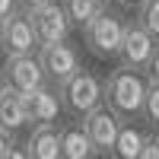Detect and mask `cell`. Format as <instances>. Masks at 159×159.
Instances as JSON below:
<instances>
[{
	"label": "cell",
	"instance_id": "7a4b0ae2",
	"mask_svg": "<svg viewBox=\"0 0 159 159\" xmlns=\"http://www.w3.org/2000/svg\"><path fill=\"white\" fill-rule=\"evenodd\" d=\"M57 96H61V105L70 115H76V118H86L92 108L105 105V99H102V80L96 73H89L86 67H80L70 80H64V83L57 86Z\"/></svg>",
	"mask_w": 159,
	"mask_h": 159
},
{
	"label": "cell",
	"instance_id": "484cf974",
	"mask_svg": "<svg viewBox=\"0 0 159 159\" xmlns=\"http://www.w3.org/2000/svg\"><path fill=\"white\" fill-rule=\"evenodd\" d=\"M99 3H111V0H99Z\"/></svg>",
	"mask_w": 159,
	"mask_h": 159
},
{
	"label": "cell",
	"instance_id": "5bb4252c",
	"mask_svg": "<svg viewBox=\"0 0 159 159\" xmlns=\"http://www.w3.org/2000/svg\"><path fill=\"white\" fill-rule=\"evenodd\" d=\"M147 134L143 130H137L134 124H121V130H118V137H115V147H111V153H115V159H137L140 156V150L147 147Z\"/></svg>",
	"mask_w": 159,
	"mask_h": 159
},
{
	"label": "cell",
	"instance_id": "5b68a950",
	"mask_svg": "<svg viewBox=\"0 0 159 159\" xmlns=\"http://www.w3.org/2000/svg\"><path fill=\"white\" fill-rule=\"evenodd\" d=\"M29 19H32V29H35V38H38V48L67 42V35L73 29V25L67 22V16H64V10H61L57 0L48 3V7H42V10H35V13H29Z\"/></svg>",
	"mask_w": 159,
	"mask_h": 159
},
{
	"label": "cell",
	"instance_id": "ac0fdd59",
	"mask_svg": "<svg viewBox=\"0 0 159 159\" xmlns=\"http://www.w3.org/2000/svg\"><path fill=\"white\" fill-rule=\"evenodd\" d=\"M143 70H147V83H150V86H159V45H156L153 57L147 61V67H143Z\"/></svg>",
	"mask_w": 159,
	"mask_h": 159
},
{
	"label": "cell",
	"instance_id": "7402d4cb",
	"mask_svg": "<svg viewBox=\"0 0 159 159\" xmlns=\"http://www.w3.org/2000/svg\"><path fill=\"white\" fill-rule=\"evenodd\" d=\"M16 10H19V7H16V0H0V22H3V19H10Z\"/></svg>",
	"mask_w": 159,
	"mask_h": 159
},
{
	"label": "cell",
	"instance_id": "9a60e30c",
	"mask_svg": "<svg viewBox=\"0 0 159 159\" xmlns=\"http://www.w3.org/2000/svg\"><path fill=\"white\" fill-rule=\"evenodd\" d=\"M57 3L64 10V16H67V22L76 25V29H86V25L105 10V3H99V0H57Z\"/></svg>",
	"mask_w": 159,
	"mask_h": 159
},
{
	"label": "cell",
	"instance_id": "cb8c5ba5",
	"mask_svg": "<svg viewBox=\"0 0 159 159\" xmlns=\"http://www.w3.org/2000/svg\"><path fill=\"white\" fill-rule=\"evenodd\" d=\"M121 3H127V7H140L143 0H121Z\"/></svg>",
	"mask_w": 159,
	"mask_h": 159
},
{
	"label": "cell",
	"instance_id": "e0dca14e",
	"mask_svg": "<svg viewBox=\"0 0 159 159\" xmlns=\"http://www.w3.org/2000/svg\"><path fill=\"white\" fill-rule=\"evenodd\" d=\"M153 127H159V86H147V99H143V111H140Z\"/></svg>",
	"mask_w": 159,
	"mask_h": 159
},
{
	"label": "cell",
	"instance_id": "2e32d148",
	"mask_svg": "<svg viewBox=\"0 0 159 159\" xmlns=\"http://www.w3.org/2000/svg\"><path fill=\"white\" fill-rule=\"evenodd\" d=\"M137 25L159 42V0H143L137 10Z\"/></svg>",
	"mask_w": 159,
	"mask_h": 159
},
{
	"label": "cell",
	"instance_id": "30bf717a",
	"mask_svg": "<svg viewBox=\"0 0 159 159\" xmlns=\"http://www.w3.org/2000/svg\"><path fill=\"white\" fill-rule=\"evenodd\" d=\"M64 111L61 105V96H57V86H38L35 92L25 96V115H29V121L35 124H54Z\"/></svg>",
	"mask_w": 159,
	"mask_h": 159
},
{
	"label": "cell",
	"instance_id": "8992f818",
	"mask_svg": "<svg viewBox=\"0 0 159 159\" xmlns=\"http://www.w3.org/2000/svg\"><path fill=\"white\" fill-rule=\"evenodd\" d=\"M121 124H124V121L108 108V105H99V108H92V111L83 118V130H86V137H89V143H92V150H96V153H111Z\"/></svg>",
	"mask_w": 159,
	"mask_h": 159
},
{
	"label": "cell",
	"instance_id": "9c48e42d",
	"mask_svg": "<svg viewBox=\"0 0 159 159\" xmlns=\"http://www.w3.org/2000/svg\"><path fill=\"white\" fill-rule=\"evenodd\" d=\"M156 51V38L150 32H143L137 22H127L124 25V38H121V51H118V57H121V67L127 70H143L147 67V61L153 57Z\"/></svg>",
	"mask_w": 159,
	"mask_h": 159
},
{
	"label": "cell",
	"instance_id": "3957f363",
	"mask_svg": "<svg viewBox=\"0 0 159 159\" xmlns=\"http://www.w3.org/2000/svg\"><path fill=\"white\" fill-rule=\"evenodd\" d=\"M124 16L115 10H102L96 19H92L86 29H83V42L86 48L92 51L96 57L108 61V57H118L121 51V38H124Z\"/></svg>",
	"mask_w": 159,
	"mask_h": 159
},
{
	"label": "cell",
	"instance_id": "7c38bea8",
	"mask_svg": "<svg viewBox=\"0 0 159 159\" xmlns=\"http://www.w3.org/2000/svg\"><path fill=\"white\" fill-rule=\"evenodd\" d=\"M22 124H29V115H25V96L13 92L10 86L0 89V130H19Z\"/></svg>",
	"mask_w": 159,
	"mask_h": 159
},
{
	"label": "cell",
	"instance_id": "83f0119b",
	"mask_svg": "<svg viewBox=\"0 0 159 159\" xmlns=\"http://www.w3.org/2000/svg\"><path fill=\"white\" fill-rule=\"evenodd\" d=\"M0 89H3V80H0Z\"/></svg>",
	"mask_w": 159,
	"mask_h": 159
},
{
	"label": "cell",
	"instance_id": "ba28073f",
	"mask_svg": "<svg viewBox=\"0 0 159 159\" xmlns=\"http://www.w3.org/2000/svg\"><path fill=\"white\" fill-rule=\"evenodd\" d=\"M38 64H42V70L48 80H54L61 86L64 80H70L76 70H80V54L70 42H61V45H48V48H38Z\"/></svg>",
	"mask_w": 159,
	"mask_h": 159
},
{
	"label": "cell",
	"instance_id": "4fadbf2b",
	"mask_svg": "<svg viewBox=\"0 0 159 159\" xmlns=\"http://www.w3.org/2000/svg\"><path fill=\"white\" fill-rule=\"evenodd\" d=\"M92 156H96V150H92L83 124L61 127V159H92Z\"/></svg>",
	"mask_w": 159,
	"mask_h": 159
},
{
	"label": "cell",
	"instance_id": "44dd1931",
	"mask_svg": "<svg viewBox=\"0 0 159 159\" xmlns=\"http://www.w3.org/2000/svg\"><path fill=\"white\" fill-rule=\"evenodd\" d=\"M10 150H13V134L10 130H0V159H7Z\"/></svg>",
	"mask_w": 159,
	"mask_h": 159
},
{
	"label": "cell",
	"instance_id": "6da1fadb",
	"mask_svg": "<svg viewBox=\"0 0 159 159\" xmlns=\"http://www.w3.org/2000/svg\"><path fill=\"white\" fill-rule=\"evenodd\" d=\"M147 76L140 70H127V67H118L108 73V80L102 83V99L105 105L121 118H137L143 111V99H147Z\"/></svg>",
	"mask_w": 159,
	"mask_h": 159
},
{
	"label": "cell",
	"instance_id": "4316f807",
	"mask_svg": "<svg viewBox=\"0 0 159 159\" xmlns=\"http://www.w3.org/2000/svg\"><path fill=\"white\" fill-rule=\"evenodd\" d=\"M156 130H159V127H156ZM156 143H159V134H156Z\"/></svg>",
	"mask_w": 159,
	"mask_h": 159
},
{
	"label": "cell",
	"instance_id": "d4e9b609",
	"mask_svg": "<svg viewBox=\"0 0 159 159\" xmlns=\"http://www.w3.org/2000/svg\"><path fill=\"white\" fill-rule=\"evenodd\" d=\"M0 51H3V22H0Z\"/></svg>",
	"mask_w": 159,
	"mask_h": 159
},
{
	"label": "cell",
	"instance_id": "603a6c76",
	"mask_svg": "<svg viewBox=\"0 0 159 159\" xmlns=\"http://www.w3.org/2000/svg\"><path fill=\"white\" fill-rule=\"evenodd\" d=\"M7 159H29V153H25V147H19V143H13V150L7 153Z\"/></svg>",
	"mask_w": 159,
	"mask_h": 159
},
{
	"label": "cell",
	"instance_id": "ffe728a7",
	"mask_svg": "<svg viewBox=\"0 0 159 159\" xmlns=\"http://www.w3.org/2000/svg\"><path fill=\"white\" fill-rule=\"evenodd\" d=\"M137 159H159V143H156V137H150L147 140V147L140 150V156Z\"/></svg>",
	"mask_w": 159,
	"mask_h": 159
},
{
	"label": "cell",
	"instance_id": "d6986e66",
	"mask_svg": "<svg viewBox=\"0 0 159 159\" xmlns=\"http://www.w3.org/2000/svg\"><path fill=\"white\" fill-rule=\"evenodd\" d=\"M48 3H54V0H16V7H19L22 13H35V10H42V7H48Z\"/></svg>",
	"mask_w": 159,
	"mask_h": 159
},
{
	"label": "cell",
	"instance_id": "52a82bcc",
	"mask_svg": "<svg viewBox=\"0 0 159 159\" xmlns=\"http://www.w3.org/2000/svg\"><path fill=\"white\" fill-rule=\"evenodd\" d=\"M3 51L7 57H25L38 51V38H35L29 13L16 10L10 19H3Z\"/></svg>",
	"mask_w": 159,
	"mask_h": 159
},
{
	"label": "cell",
	"instance_id": "277c9868",
	"mask_svg": "<svg viewBox=\"0 0 159 159\" xmlns=\"http://www.w3.org/2000/svg\"><path fill=\"white\" fill-rule=\"evenodd\" d=\"M3 80L13 92H19V96H29L35 92L38 86L48 83V76L42 70V64H38L35 54H25V57H7V67H3Z\"/></svg>",
	"mask_w": 159,
	"mask_h": 159
},
{
	"label": "cell",
	"instance_id": "8fae6325",
	"mask_svg": "<svg viewBox=\"0 0 159 159\" xmlns=\"http://www.w3.org/2000/svg\"><path fill=\"white\" fill-rule=\"evenodd\" d=\"M29 159H61V127L57 124H35L25 143Z\"/></svg>",
	"mask_w": 159,
	"mask_h": 159
}]
</instances>
